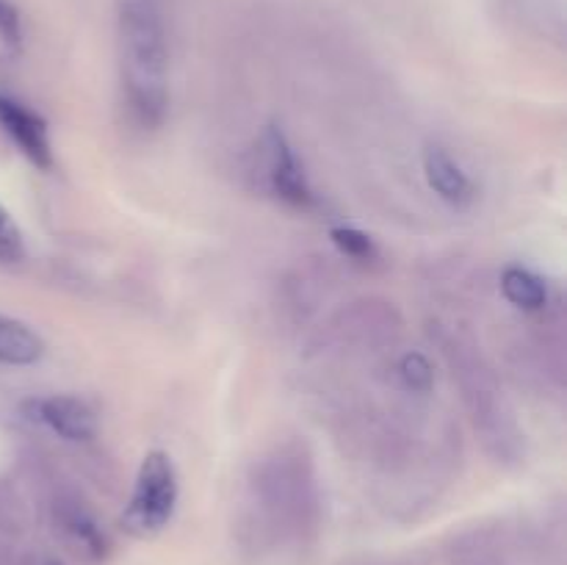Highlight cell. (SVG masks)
Instances as JSON below:
<instances>
[{"label": "cell", "instance_id": "6da1fadb", "mask_svg": "<svg viewBox=\"0 0 567 565\" xmlns=\"http://www.w3.org/2000/svg\"><path fill=\"white\" fill-rule=\"evenodd\" d=\"M125 103L133 122L158 127L169 105V48L161 0H116Z\"/></svg>", "mask_w": 567, "mask_h": 565}, {"label": "cell", "instance_id": "7a4b0ae2", "mask_svg": "<svg viewBox=\"0 0 567 565\" xmlns=\"http://www.w3.org/2000/svg\"><path fill=\"white\" fill-rule=\"evenodd\" d=\"M177 504V474L166 452H150L138 465L136 487L125 510V526L136 535L164 530Z\"/></svg>", "mask_w": 567, "mask_h": 565}, {"label": "cell", "instance_id": "3957f363", "mask_svg": "<svg viewBox=\"0 0 567 565\" xmlns=\"http://www.w3.org/2000/svg\"><path fill=\"white\" fill-rule=\"evenodd\" d=\"M260 147H264V170L271 192L282 203L293 205V208H310L313 205V192H310L308 177H305L286 133L280 127L269 125L264 136H260Z\"/></svg>", "mask_w": 567, "mask_h": 565}, {"label": "cell", "instance_id": "277c9868", "mask_svg": "<svg viewBox=\"0 0 567 565\" xmlns=\"http://www.w3.org/2000/svg\"><path fill=\"white\" fill-rule=\"evenodd\" d=\"M25 408L31 413L28 419L50 427L64 441L83 443L97 435V419H94L92 408L86 402H81L78 397H61V393H55V397L33 399Z\"/></svg>", "mask_w": 567, "mask_h": 565}, {"label": "cell", "instance_id": "5b68a950", "mask_svg": "<svg viewBox=\"0 0 567 565\" xmlns=\"http://www.w3.org/2000/svg\"><path fill=\"white\" fill-rule=\"evenodd\" d=\"M0 125H3V131L11 136V142H14L33 164L50 166L53 153H50L48 125H44L42 116H37L31 109L17 103V100L0 94Z\"/></svg>", "mask_w": 567, "mask_h": 565}, {"label": "cell", "instance_id": "8992f818", "mask_svg": "<svg viewBox=\"0 0 567 565\" xmlns=\"http://www.w3.org/2000/svg\"><path fill=\"white\" fill-rule=\"evenodd\" d=\"M424 175L432 192H435L443 203L454 205V208H465V205L474 203V183L465 175L463 166H460L443 147L426 150Z\"/></svg>", "mask_w": 567, "mask_h": 565}, {"label": "cell", "instance_id": "52a82bcc", "mask_svg": "<svg viewBox=\"0 0 567 565\" xmlns=\"http://www.w3.org/2000/svg\"><path fill=\"white\" fill-rule=\"evenodd\" d=\"M44 341L20 319L0 314V363L31 366L42 358Z\"/></svg>", "mask_w": 567, "mask_h": 565}, {"label": "cell", "instance_id": "ba28073f", "mask_svg": "<svg viewBox=\"0 0 567 565\" xmlns=\"http://www.w3.org/2000/svg\"><path fill=\"white\" fill-rule=\"evenodd\" d=\"M502 291L520 310H540L548 299V291L540 277L535 271L524 269V266H509V269H504Z\"/></svg>", "mask_w": 567, "mask_h": 565}, {"label": "cell", "instance_id": "9c48e42d", "mask_svg": "<svg viewBox=\"0 0 567 565\" xmlns=\"http://www.w3.org/2000/svg\"><path fill=\"white\" fill-rule=\"evenodd\" d=\"M330 236L332 244H336L343 255H349V258L371 260L377 255L374 242H371L363 230H358V227H336Z\"/></svg>", "mask_w": 567, "mask_h": 565}, {"label": "cell", "instance_id": "30bf717a", "mask_svg": "<svg viewBox=\"0 0 567 565\" xmlns=\"http://www.w3.org/2000/svg\"><path fill=\"white\" fill-rule=\"evenodd\" d=\"M399 371H402L404 386L413 388V391H421V393L430 391L432 380H435V374H432V363L421 352L404 355Z\"/></svg>", "mask_w": 567, "mask_h": 565}, {"label": "cell", "instance_id": "8fae6325", "mask_svg": "<svg viewBox=\"0 0 567 565\" xmlns=\"http://www.w3.org/2000/svg\"><path fill=\"white\" fill-rule=\"evenodd\" d=\"M22 253H25V247H22L20 230L9 219V214L0 208V260L3 264H14V260L22 258Z\"/></svg>", "mask_w": 567, "mask_h": 565}]
</instances>
